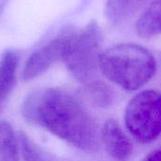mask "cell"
<instances>
[{
  "mask_svg": "<svg viewBox=\"0 0 161 161\" xmlns=\"http://www.w3.org/2000/svg\"><path fill=\"white\" fill-rule=\"evenodd\" d=\"M142 161H161V150H155L149 153Z\"/></svg>",
  "mask_w": 161,
  "mask_h": 161,
  "instance_id": "obj_13",
  "label": "cell"
},
{
  "mask_svg": "<svg viewBox=\"0 0 161 161\" xmlns=\"http://www.w3.org/2000/svg\"><path fill=\"white\" fill-rule=\"evenodd\" d=\"M73 35L74 32H70L58 36L35 51L27 58L23 68L22 79L24 81L32 80L46 72L53 64L63 60Z\"/></svg>",
  "mask_w": 161,
  "mask_h": 161,
  "instance_id": "obj_5",
  "label": "cell"
},
{
  "mask_svg": "<svg viewBox=\"0 0 161 161\" xmlns=\"http://www.w3.org/2000/svg\"><path fill=\"white\" fill-rule=\"evenodd\" d=\"M99 69L112 83L134 92L153 78L157 62L145 47L136 43H119L101 53Z\"/></svg>",
  "mask_w": 161,
  "mask_h": 161,
  "instance_id": "obj_2",
  "label": "cell"
},
{
  "mask_svg": "<svg viewBox=\"0 0 161 161\" xmlns=\"http://www.w3.org/2000/svg\"><path fill=\"white\" fill-rule=\"evenodd\" d=\"M22 113L29 124L80 150L93 152L99 147L96 123L80 102L63 90L48 88L31 92Z\"/></svg>",
  "mask_w": 161,
  "mask_h": 161,
  "instance_id": "obj_1",
  "label": "cell"
},
{
  "mask_svg": "<svg viewBox=\"0 0 161 161\" xmlns=\"http://www.w3.org/2000/svg\"><path fill=\"white\" fill-rule=\"evenodd\" d=\"M0 161H20L19 138L5 121L0 122Z\"/></svg>",
  "mask_w": 161,
  "mask_h": 161,
  "instance_id": "obj_10",
  "label": "cell"
},
{
  "mask_svg": "<svg viewBox=\"0 0 161 161\" xmlns=\"http://www.w3.org/2000/svg\"><path fill=\"white\" fill-rule=\"evenodd\" d=\"M20 153L23 161H53L52 158L44 153V151L38 146L25 133L19 132Z\"/></svg>",
  "mask_w": 161,
  "mask_h": 161,
  "instance_id": "obj_11",
  "label": "cell"
},
{
  "mask_svg": "<svg viewBox=\"0 0 161 161\" xmlns=\"http://www.w3.org/2000/svg\"><path fill=\"white\" fill-rule=\"evenodd\" d=\"M125 124L132 137L142 144L161 135V94L146 90L132 97L125 110Z\"/></svg>",
  "mask_w": 161,
  "mask_h": 161,
  "instance_id": "obj_4",
  "label": "cell"
},
{
  "mask_svg": "<svg viewBox=\"0 0 161 161\" xmlns=\"http://www.w3.org/2000/svg\"><path fill=\"white\" fill-rule=\"evenodd\" d=\"M148 0H108L106 4V16L108 20L120 25L133 16Z\"/></svg>",
  "mask_w": 161,
  "mask_h": 161,
  "instance_id": "obj_9",
  "label": "cell"
},
{
  "mask_svg": "<svg viewBox=\"0 0 161 161\" xmlns=\"http://www.w3.org/2000/svg\"><path fill=\"white\" fill-rule=\"evenodd\" d=\"M102 35L96 22L74 32L63 60L72 75L85 85L94 81L99 69Z\"/></svg>",
  "mask_w": 161,
  "mask_h": 161,
  "instance_id": "obj_3",
  "label": "cell"
},
{
  "mask_svg": "<svg viewBox=\"0 0 161 161\" xmlns=\"http://www.w3.org/2000/svg\"><path fill=\"white\" fill-rule=\"evenodd\" d=\"M86 92L91 97V100L99 107H108L113 101V92L105 83L92 81L85 85Z\"/></svg>",
  "mask_w": 161,
  "mask_h": 161,
  "instance_id": "obj_12",
  "label": "cell"
},
{
  "mask_svg": "<svg viewBox=\"0 0 161 161\" xmlns=\"http://www.w3.org/2000/svg\"><path fill=\"white\" fill-rule=\"evenodd\" d=\"M101 142L106 152L116 161H127L133 154V145L114 119L105 122L101 131Z\"/></svg>",
  "mask_w": 161,
  "mask_h": 161,
  "instance_id": "obj_6",
  "label": "cell"
},
{
  "mask_svg": "<svg viewBox=\"0 0 161 161\" xmlns=\"http://www.w3.org/2000/svg\"><path fill=\"white\" fill-rule=\"evenodd\" d=\"M18 62L13 51H6L0 58V113L15 86Z\"/></svg>",
  "mask_w": 161,
  "mask_h": 161,
  "instance_id": "obj_7",
  "label": "cell"
},
{
  "mask_svg": "<svg viewBox=\"0 0 161 161\" xmlns=\"http://www.w3.org/2000/svg\"><path fill=\"white\" fill-rule=\"evenodd\" d=\"M135 29L144 39L161 34V0H154L138 18Z\"/></svg>",
  "mask_w": 161,
  "mask_h": 161,
  "instance_id": "obj_8",
  "label": "cell"
}]
</instances>
